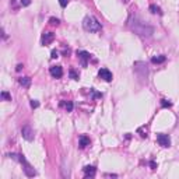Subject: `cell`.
Listing matches in <instances>:
<instances>
[{"label":"cell","instance_id":"14","mask_svg":"<svg viewBox=\"0 0 179 179\" xmlns=\"http://www.w3.org/2000/svg\"><path fill=\"white\" fill-rule=\"evenodd\" d=\"M150 10H151V13L153 14H161V10H160V7H157L155 4H153V6H150Z\"/></svg>","mask_w":179,"mask_h":179},{"label":"cell","instance_id":"1","mask_svg":"<svg viewBox=\"0 0 179 179\" xmlns=\"http://www.w3.org/2000/svg\"><path fill=\"white\" fill-rule=\"evenodd\" d=\"M83 27L88 32H98L101 29V24L94 16H87L83 21Z\"/></svg>","mask_w":179,"mask_h":179},{"label":"cell","instance_id":"12","mask_svg":"<svg viewBox=\"0 0 179 179\" xmlns=\"http://www.w3.org/2000/svg\"><path fill=\"white\" fill-rule=\"evenodd\" d=\"M18 83L22 85V87H29V84H31V79H28V77H21V79H18Z\"/></svg>","mask_w":179,"mask_h":179},{"label":"cell","instance_id":"9","mask_svg":"<svg viewBox=\"0 0 179 179\" xmlns=\"http://www.w3.org/2000/svg\"><path fill=\"white\" fill-rule=\"evenodd\" d=\"M53 39H55L53 32H46V34L42 35V45H49Z\"/></svg>","mask_w":179,"mask_h":179},{"label":"cell","instance_id":"19","mask_svg":"<svg viewBox=\"0 0 179 179\" xmlns=\"http://www.w3.org/2000/svg\"><path fill=\"white\" fill-rule=\"evenodd\" d=\"M66 109L69 111V112H72V111H73V102H67V104H66Z\"/></svg>","mask_w":179,"mask_h":179},{"label":"cell","instance_id":"22","mask_svg":"<svg viewBox=\"0 0 179 179\" xmlns=\"http://www.w3.org/2000/svg\"><path fill=\"white\" fill-rule=\"evenodd\" d=\"M29 3H31L29 0H21V4H24V6H29Z\"/></svg>","mask_w":179,"mask_h":179},{"label":"cell","instance_id":"7","mask_svg":"<svg viewBox=\"0 0 179 179\" xmlns=\"http://www.w3.org/2000/svg\"><path fill=\"white\" fill-rule=\"evenodd\" d=\"M77 56L80 57V60H81V64L83 66H87V62L90 60V53L88 52H85V50H80V52H77Z\"/></svg>","mask_w":179,"mask_h":179},{"label":"cell","instance_id":"4","mask_svg":"<svg viewBox=\"0 0 179 179\" xmlns=\"http://www.w3.org/2000/svg\"><path fill=\"white\" fill-rule=\"evenodd\" d=\"M157 142L161 147H169L171 146V138L168 134H164V133H158L157 134Z\"/></svg>","mask_w":179,"mask_h":179},{"label":"cell","instance_id":"11","mask_svg":"<svg viewBox=\"0 0 179 179\" xmlns=\"http://www.w3.org/2000/svg\"><path fill=\"white\" fill-rule=\"evenodd\" d=\"M79 146H80V148H85L87 146H90V138H88L87 136H80Z\"/></svg>","mask_w":179,"mask_h":179},{"label":"cell","instance_id":"3","mask_svg":"<svg viewBox=\"0 0 179 179\" xmlns=\"http://www.w3.org/2000/svg\"><path fill=\"white\" fill-rule=\"evenodd\" d=\"M9 157L10 158H13V160H18L20 162L24 165V172H25V175L27 176H35L37 175V172H35V169L34 168L29 165L27 161H25V158L22 157V155H17V154H9Z\"/></svg>","mask_w":179,"mask_h":179},{"label":"cell","instance_id":"23","mask_svg":"<svg viewBox=\"0 0 179 179\" xmlns=\"http://www.w3.org/2000/svg\"><path fill=\"white\" fill-rule=\"evenodd\" d=\"M52 57H53V59L59 57V55H57V52H56V50H53V52H52Z\"/></svg>","mask_w":179,"mask_h":179},{"label":"cell","instance_id":"13","mask_svg":"<svg viewBox=\"0 0 179 179\" xmlns=\"http://www.w3.org/2000/svg\"><path fill=\"white\" fill-rule=\"evenodd\" d=\"M165 59H167V57L164 56V55H160V56H154V57H153V59H151V62L157 63V64H158V63H164V62H165Z\"/></svg>","mask_w":179,"mask_h":179},{"label":"cell","instance_id":"15","mask_svg":"<svg viewBox=\"0 0 179 179\" xmlns=\"http://www.w3.org/2000/svg\"><path fill=\"white\" fill-rule=\"evenodd\" d=\"M2 98L6 99V101H11V97H10L9 92H2Z\"/></svg>","mask_w":179,"mask_h":179},{"label":"cell","instance_id":"17","mask_svg":"<svg viewBox=\"0 0 179 179\" xmlns=\"http://www.w3.org/2000/svg\"><path fill=\"white\" fill-rule=\"evenodd\" d=\"M161 104H162V107H171V105H172V102H169V101H167V99H162V102H161Z\"/></svg>","mask_w":179,"mask_h":179},{"label":"cell","instance_id":"2","mask_svg":"<svg viewBox=\"0 0 179 179\" xmlns=\"http://www.w3.org/2000/svg\"><path fill=\"white\" fill-rule=\"evenodd\" d=\"M133 29H134L137 34L144 35V37H150V35L154 32L153 27H148V25L143 24L142 21H137L136 18H134V24H133Z\"/></svg>","mask_w":179,"mask_h":179},{"label":"cell","instance_id":"6","mask_svg":"<svg viewBox=\"0 0 179 179\" xmlns=\"http://www.w3.org/2000/svg\"><path fill=\"white\" fill-rule=\"evenodd\" d=\"M98 76H99V79L105 80V81H111V80H112V73L108 69H101L99 72H98Z\"/></svg>","mask_w":179,"mask_h":179},{"label":"cell","instance_id":"8","mask_svg":"<svg viewBox=\"0 0 179 179\" xmlns=\"http://www.w3.org/2000/svg\"><path fill=\"white\" fill-rule=\"evenodd\" d=\"M50 74L53 76L55 79H60L63 76V69L60 66H52L50 67Z\"/></svg>","mask_w":179,"mask_h":179},{"label":"cell","instance_id":"16","mask_svg":"<svg viewBox=\"0 0 179 179\" xmlns=\"http://www.w3.org/2000/svg\"><path fill=\"white\" fill-rule=\"evenodd\" d=\"M31 107L32 108H38L39 107V102H38L37 99H31Z\"/></svg>","mask_w":179,"mask_h":179},{"label":"cell","instance_id":"5","mask_svg":"<svg viewBox=\"0 0 179 179\" xmlns=\"http://www.w3.org/2000/svg\"><path fill=\"white\" fill-rule=\"evenodd\" d=\"M21 134L27 142H32V140H34V130H32L29 126H24V127H22Z\"/></svg>","mask_w":179,"mask_h":179},{"label":"cell","instance_id":"21","mask_svg":"<svg viewBox=\"0 0 179 179\" xmlns=\"http://www.w3.org/2000/svg\"><path fill=\"white\" fill-rule=\"evenodd\" d=\"M59 3H60V6L62 7H66L67 3H69V0H59Z\"/></svg>","mask_w":179,"mask_h":179},{"label":"cell","instance_id":"10","mask_svg":"<svg viewBox=\"0 0 179 179\" xmlns=\"http://www.w3.org/2000/svg\"><path fill=\"white\" fill-rule=\"evenodd\" d=\"M95 172H97V169H95V167H92V165H87V167H84V175L85 176H94Z\"/></svg>","mask_w":179,"mask_h":179},{"label":"cell","instance_id":"20","mask_svg":"<svg viewBox=\"0 0 179 179\" xmlns=\"http://www.w3.org/2000/svg\"><path fill=\"white\" fill-rule=\"evenodd\" d=\"M59 20H57V18H50V24H52V25H59Z\"/></svg>","mask_w":179,"mask_h":179},{"label":"cell","instance_id":"18","mask_svg":"<svg viewBox=\"0 0 179 179\" xmlns=\"http://www.w3.org/2000/svg\"><path fill=\"white\" fill-rule=\"evenodd\" d=\"M70 76H72V79H74V80L79 79V76H77V73H76L74 70H70Z\"/></svg>","mask_w":179,"mask_h":179}]
</instances>
